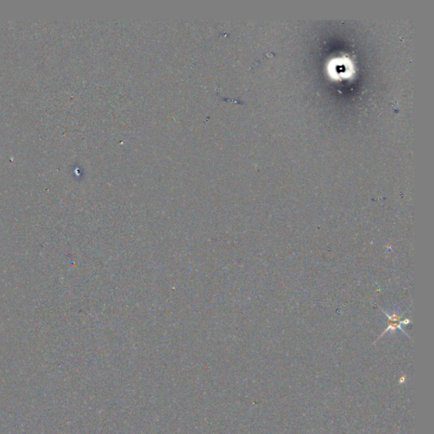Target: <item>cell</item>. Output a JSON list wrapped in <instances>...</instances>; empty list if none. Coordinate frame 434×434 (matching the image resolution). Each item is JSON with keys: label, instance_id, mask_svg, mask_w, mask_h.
Instances as JSON below:
<instances>
[{"label": "cell", "instance_id": "6da1fadb", "mask_svg": "<svg viewBox=\"0 0 434 434\" xmlns=\"http://www.w3.org/2000/svg\"><path fill=\"white\" fill-rule=\"evenodd\" d=\"M384 313L385 315H386V317H388V326H387V328L385 329L384 332L381 333V337H382L386 332H395V331H396L397 329H400V330H402V331H403V329H402V325L409 324V323H410V321L408 319L401 321V319H400V316H399L398 314L394 313L393 315H388V314L386 313V312H384Z\"/></svg>", "mask_w": 434, "mask_h": 434}]
</instances>
